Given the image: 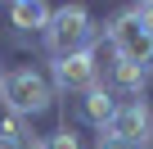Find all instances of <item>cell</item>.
I'll list each match as a JSON object with an SVG mask.
<instances>
[{
	"label": "cell",
	"mask_w": 153,
	"mask_h": 149,
	"mask_svg": "<svg viewBox=\"0 0 153 149\" xmlns=\"http://www.w3.org/2000/svg\"><path fill=\"white\" fill-rule=\"evenodd\" d=\"M41 36H45V50H50L54 59H68V54L90 50L95 23H90V14H86L81 5H68V9H54V14H50V27H45Z\"/></svg>",
	"instance_id": "obj_1"
},
{
	"label": "cell",
	"mask_w": 153,
	"mask_h": 149,
	"mask_svg": "<svg viewBox=\"0 0 153 149\" xmlns=\"http://www.w3.org/2000/svg\"><path fill=\"white\" fill-rule=\"evenodd\" d=\"M0 100H5V109L14 118H36V113L50 109V82L36 68H14L0 82Z\"/></svg>",
	"instance_id": "obj_2"
},
{
	"label": "cell",
	"mask_w": 153,
	"mask_h": 149,
	"mask_svg": "<svg viewBox=\"0 0 153 149\" xmlns=\"http://www.w3.org/2000/svg\"><path fill=\"white\" fill-rule=\"evenodd\" d=\"M108 45H113V54L126 59V63H140V68L153 63V36L140 27L135 9H126V14L113 18V27H108Z\"/></svg>",
	"instance_id": "obj_3"
},
{
	"label": "cell",
	"mask_w": 153,
	"mask_h": 149,
	"mask_svg": "<svg viewBox=\"0 0 153 149\" xmlns=\"http://www.w3.org/2000/svg\"><path fill=\"white\" fill-rule=\"evenodd\" d=\"M104 136H117V140H126V145L149 149V136H153V109H149L144 100H126V104H117V113L108 118Z\"/></svg>",
	"instance_id": "obj_4"
},
{
	"label": "cell",
	"mask_w": 153,
	"mask_h": 149,
	"mask_svg": "<svg viewBox=\"0 0 153 149\" xmlns=\"http://www.w3.org/2000/svg\"><path fill=\"white\" fill-rule=\"evenodd\" d=\"M54 86L68 91V95L95 91V86H99V54H95V50H81V54L54 59Z\"/></svg>",
	"instance_id": "obj_5"
},
{
	"label": "cell",
	"mask_w": 153,
	"mask_h": 149,
	"mask_svg": "<svg viewBox=\"0 0 153 149\" xmlns=\"http://www.w3.org/2000/svg\"><path fill=\"white\" fill-rule=\"evenodd\" d=\"M144 82H149V68L126 63V59H117V54H113V68H108V91H113V95L144 100Z\"/></svg>",
	"instance_id": "obj_6"
},
{
	"label": "cell",
	"mask_w": 153,
	"mask_h": 149,
	"mask_svg": "<svg viewBox=\"0 0 153 149\" xmlns=\"http://www.w3.org/2000/svg\"><path fill=\"white\" fill-rule=\"evenodd\" d=\"M76 113H81V122H90V127H108V118L117 113V95L108 91V86H95V91H86L81 95V104H76Z\"/></svg>",
	"instance_id": "obj_7"
},
{
	"label": "cell",
	"mask_w": 153,
	"mask_h": 149,
	"mask_svg": "<svg viewBox=\"0 0 153 149\" xmlns=\"http://www.w3.org/2000/svg\"><path fill=\"white\" fill-rule=\"evenodd\" d=\"M50 14L54 9H45L41 0H18V5H9V23L18 32H45L50 27Z\"/></svg>",
	"instance_id": "obj_8"
},
{
	"label": "cell",
	"mask_w": 153,
	"mask_h": 149,
	"mask_svg": "<svg viewBox=\"0 0 153 149\" xmlns=\"http://www.w3.org/2000/svg\"><path fill=\"white\" fill-rule=\"evenodd\" d=\"M36 149H81V140H76V136H72V131L63 127V131H54V136H45V140H41Z\"/></svg>",
	"instance_id": "obj_9"
},
{
	"label": "cell",
	"mask_w": 153,
	"mask_h": 149,
	"mask_svg": "<svg viewBox=\"0 0 153 149\" xmlns=\"http://www.w3.org/2000/svg\"><path fill=\"white\" fill-rule=\"evenodd\" d=\"M135 18H140V27L153 36V0H144V5H135Z\"/></svg>",
	"instance_id": "obj_10"
},
{
	"label": "cell",
	"mask_w": 153,
	"mask_h": 149,
	"mask_svg": "<svg viewBox=\"0 0 153 149\" xmlns=\"http://www.w3.org/2000/svg\"><path fill=\"white\" fill-rule=\"evenodd\" d=\"M95 149H140V145H126V140H117V136H99Z\"/></svg>",
	"instance_id": "obj_11"
},
{
	"label": "cell",
	"mask_w": 153,
	"mask_h": 149,
	"mask_svg": "<svg viewBox=\"0 0 153 149\" xmlns=\"http://www.w3.org/2000/svg\"><path fill=\"white\" fill-rule=\"evenodd\" d=\"M0 149H27L18 136H9V131H0Z\"/></svg>",
	"instance_id": "obj_12"
},
{
	"label": "cell",
	"mask_w": 153,
	"mask_h": 149,
	"mask_svg": "<svg viewBox=\"0 0 153 149\" xmlns=\"http://www.w3.org/2000/svg\"><path fill=\"white\" fill-rule=\"evenodd\" d=\"M0 82H5V72H0Z\"/></svg>",
	"instance_id": "obj_13"
}]
</instances>
